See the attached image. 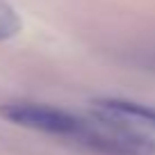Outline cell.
Wrapping results in <instances>:
<instances>
[{"label": "cell", "mask_w": 155, "mask_h": 155, "mask_svg": "<svg viewBox=\"0 0 155 155\" xmlns=\"http://www.w3.org/2000/svg\"><path fill=\"white\" fill-rule=\"evenodd\" d=\"M0 116L21 128H28V130L66 139L75 146L91 150V153H96V150L101 153L103 141H105V128L91 114L80 116L62 110V107L46 105V103H32V101L5 103L0 107Z\"/></svg>", "instance_id": "cell-1"}, {"label": "cell", "mask_w": 155, "mask_h": 155, "mask_svg": "<svg viewBox=\"0 0 155 155\" xmlns=\"http://www.w3.org/2000/svg\"><path fill=\"white\" fill-rule=\"evenodd\" d=\"M89 114L155 146V107L123 101V98H98L91 101Z\"/></svg>", "instance_id": "cell-2"}, {"label": "cell", "mask_w": 155, "mask_h": 155, "mask_svg": "<svg viewBox=\"0 0 155 155\" xmlns=\"http://www.w3.org/2000/svg\"><path fill=\"white\" fill-rule=\"evenodd\" d=\"M23 30V21H21L18 12L7 2L0 0V41H9Z\"/></svg>", "instance_id": "cell-3"}]
</instances>
